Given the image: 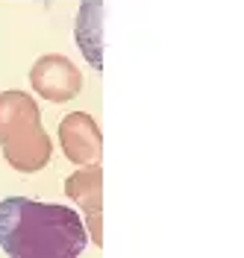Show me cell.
Instances as JSON below:
<instances>
[{
	"label": "cell",
	"mask_w": 244,
	"mask_h": 258,
	"mask_svg": "<svg viewBox=\"0 0 244 258\" xmlns=\"http://www.w3.org/2000/svg\"><path fill=\"white\" fill-rule=\"evenodd\" d=\"M85 246L88 232L74 209L27 197L0 200V249L9 258H80Z\"/></svg>",
	"instance_id": "cell-1"
}]
</instances>
